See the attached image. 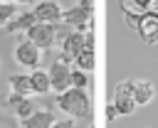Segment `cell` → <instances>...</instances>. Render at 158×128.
I'll use <instances>...</instances> for the list:
<instances>
[{
    "label": "cell",
    "instance_id": "obj_7",
    "mask_svg": "<svg viewBox=\"0 0 158 128\" xmlns=\"http://www.w3.org/2000/svg\"><path fill=\"white\" fill-rule=\"evenodd\" d=\"M62 5L57 2V0H40L37 5H35V10H32V15H35V20L37 22H47V25H59L62 22Z\"/></svg>",
    "mask_w": 158,
    "mask_h": 128
},
{
    "label": "cell",
    "instance_id": "obj_1",
    "mask_svg": "<svg viewBox=\"0 0 158 128\" xmlns=\"http://www.w3.org/2000/svg\"><path fill=\"white\" fill-rule=\"evenodd\" d=\"M57 108L64 111L69 118L84 121V118L91 116V98H89L86 89H74V86H69L67 91L57 94Z\"/></svg>",
    "mask_w": 158,
    "mask_h": 128
},
{
    "label": "cell",
    "instance_id": "obj_16",
    "mask_svg": "<svg viewBox=\"0 0 158 128\" xmlns=\"http://www.w3.org/2000/svg\"><path fill=\"white\" fill-rule=\"evenodd\" d=\"M10 86H12V91H15L17 96H27V98H30V94H32V89H30V76H27V74H15V76H10Z\"/></svg>",
    "mask_w": 158,
    "mask_h": 128
},
{
    "label": "cell",
    "instance_id": "obj_18",
    "mask_svg": "<svg viewBox=\"0 0 158 128\" xmlns=\"http://www.w3.org/2000/svg\"><path fill=\"white\" fill-rule=\"evenodd\" d=\"M69 84H72L74 89H86V86H89V74L81 71V69H72V74H69Z\"/></svg>",
    "mask_w": 158,
    "mask_h": 128
},
{
    "label": "cell",
    "instance_id": "obj_14",
    "mask_svg": "<svg viewBox=\"0 0 158 128\" xmlns=\"http://www.w3.org/2000/svg\"><path fill=\"white\" fill-rule=\"evenodd\" d=\"M30 89H32V94H47L52 86H49V74L44 71V69H32L30 74Z\"/></svg>",
    "mask_w": 158,
    "mask_h": 128
},
{
    "label": "cell",
    "instance_id": "obj_11",
    "mask_svg": "<svg viewBox=\"0 0 158 128\" xmlns=\"http://www.w3.org/2000/svg\"><path fill=\"white\" fill-rule=\"evenodd\" d=\"M131 96H133V103H136V106H148V103L153 101V96H156V89H153L151 81L138 79V81H133V86H131Z\"/></svg>",
    "mask_w": 158,
    "mask_h": 128
},
{
    "label": "cell",
    "instance_id": "obj_21",
    "mask_svg": "<svg viewBox=\"0 0 158 128\" xmlns=\"http://www.w3.org/2000/svg\"><path fill=\"white\" fill-rule=\"evenodd\" d=\"M5 2H15L17 5V2H32V0H5Z\"/></svg>",
    "mask_w": 158,
    "mask_h": 128
},
{
    "label": "cell",
    "instance_id": "obj_9",
    "mask_svg": "<svg viewBox=\"0 0 158 128\" xmlns=\"http://www.w3.org/2000/svg\"><path fill=\"white\" fill-rule=\"evenodd\" d=\"M131 27L138 32V37L146 44H156L158 42V15H141V17L133 20Z\"/></svg>",
    "mask_w": 158,
    "mask_h": 128
},
{
    "label": "cell",
    "instance_id": "obj_10",
    "mask_svg": "<svg viewBox=\"0 0 158 128\" xmlns=\"http://www.w3.org/2000/svg\"><path fill=\"white\" fill-rule=\"evenodd\" d=\"M94 66H96V57H94V37L91 34H86V39H84V47L79 49V54H77V59H74V69H81V71H94Z\"/></svg>",
    "mask_w": 158,
    "mask_h": 128
},
{
    "label": "cell",
    "instance_id": "obj_19",
    "mask_svg": "<svg viewBox=\"0 0 158 128\" xmlns=\"http://www.w3.org/2000/svg\"><path fill=\"white\" fill-rule=\"evenodd\" d=\"M52 128H81L77 118H64V121H54Z\"/></svg>",
    "mask_w": 158,
    "mask_h": 128
},
{
    "label": "cell",
    "instance_id": "obj_4",
    "mask_svg": "<svg viewBox=\"0 0 158 128\" xmlns=\"http://www.w3.org/2000/svg\"><path fill=\"white\" fill-rule=\"evenodd\" d=\"M40 59H42V49L37 44H32L27 37L17 39L15 44V62L25 69H40Z\"/></svg>",
    "mask_w": 158,
    "mask_h": 128
},
{
    "label": "cell",
    "instance_id": "obj_12",
    "mask_svg": "<svg viewBox=\"0 0 158 128\" xmlns=\"http://www.w3.org/2000/svg\"><path fill=\"white\" fill-rule=\"evenodd\" d=\"M52 123H54L52 111L40 108V111H32V113L22 121V128H52Z\"/></svg>",
    "mask_w": 158,
    "mask_h": 128
},
{
    "label": "cell",
    "instance_id": "obj_15",
    "mask_svg": "<svg viewBox=\"0 0 158 128\" xmlns=\"http://www.w3.org/2000/svg\"><path fill=\"white\" fill-rule=\"evenodd\" d=\"M10 103H12L15 113H17L22 121H25V118H27V116L35 111V108H32V101H30L27 96H17V94H12V96H10Z\"/></svg>",
    "mask_w": 158,
    "mask_h": 128
},
{
    "label": "cell",
    "instance_id": "obj_5",
    "mask_svg": "<svg viewBox=\"0 0 158 128\" xmlns=\"http://www.w3.org/2000/svg\"><path fill=\"white\" fill-rule=\"evenodd\" d=\"M49 86L57 91V94H62V91H67L72 84H69V74H72V66L64 62V59H54L52 62V66H49Z\"/></svg>",
    "mask_w": 158,
    "mask_h": 128
},
{
    "label": "cell",
    "instance_id": "obj_6",
    "mask_svg": "<svg viewBox=\"0 0 158 128\" xmlns=\"http://www.w3.org/2000/svg\"><path fill=\"white\" fill-rule=\"evenodd\" d=\"M131 86H133V81H118L114 89V108L118 116H131L136 108L133 96H131Z\"/></svg>",
    "mask_w": 158,
    "mask_h": 128
},
{
    "label": "cell",
    "instance_id": "obj_2",
    "mask_svg": "<svg viewBox=\"0 0 158 128\" xmlns=\"http://www.w3.org/2000/svg\"><path fill=\"white\" fill-rule=\"evenodd\" d=\"M69 32V27H62V25H47V22H35L27 32H25V37L32 42V44H37L40 49H52L57 42H62V37Z\"/></svg>",
    "mask_w": 158,
    "mask_h": 128
},
{
    "label": "cell",
    "instance_id": "obj_13",
    "mask_svg": "<svg viewBox=\"0 0 158 128\" xmlns=\"http://www.w3.org/2000/svg\"><path fill=\"white\" fill-rule=\"evenodd\" d=\"M35 22H37V20H35L32 10H27V12H17V15L5 25V30H7V32H27Z\"/></svg>",
    "mask_w": 158,
    "mask_h": 128
},
{
    "label": "cell",
    "instance_id": "obj_20",
    "mask_svg": "<svg viewBox=\"0 0 158 128\" xmlns=\"http://www.w3.org/2000/svg\"><path fill=\"white\" fill-rule=\"evenodd\" d=\"M104 113H106V118H109V121H114V118H118V113H116V108H114V103H111V106H106V111H104Z\"/></svg>",
    "mask_w": 158,
    "mask_h": 128
},
{
    "label": "cell",
    "instance_id": "obj_17",
    "mask_svg": "<svg viewBox=\"0 0 158 128\" xmlns=\"http://www.w3.org/2000/svg\"><path fill=\"white\" fill-rule=\"evenodd\" d=\"M15 15H17V5H15V2H5V0H0V27H5Z\"/></svg>",
    "mask_w": 158,
    "mask_h": 128
},
{
    "label": "cell",
    "instance_id": "obj_3",
    "mask_svg": "<svg viewBox=\"0 0 158 128\" xmlns=\"http://www.w3.org/2000/svg\"><path fill=\"white\" fill-rule=\"evenodd\" d=\"M91 10H94V2L91 0H79V5H74L72 10H64L62 12V22L69 30L86 32V27L91 22Z\"/></svg>",
    "mask_w": 158,
    "mask_h": 128
},
{
    "label": "cell",
    "instance_id": "obj_8",
    "mask_svg": "<svg viewBox=\"0 0 158 128\" xmlns=\"http://www.w3.org/2000/svg\"><path fill=\"white\" fill-rule=\"evenodd\" d=\"M84 39H86V32H77V30H69L64 37H62V54L59 59H64L67 64H72L79 54V49L84 47Z\"/></svg>",
    "mask_w": 158,
    "mask_h": 128
}]
</instances>
